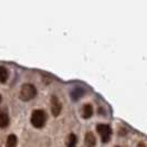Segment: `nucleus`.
Listing matches in <instances>:
<instances>
[{
  "label": "nucleus",
  "instance_id": "nucleus-4",
  "mask_svg": "<svg viewBox=\"0 0 147 147\" xmlns=\"http://www.w3.org/2000/svg\"><path fill=\"white\" fill-rule=\"evenodd\" d=\"M62 110V104L59 101L58 96L53 95L51 97V112H52V115L53 116H59L60 112Z\"/></svg>",
  "mask_w": 147,
  "mask_h": 147
},
{
  "label": "nucleus",
  "instance_id": "nucleus-13",
  "mask_svg": "<svg viewBox=\"0 0 147 147\" xmlns=\"http://www.w3.org/2000/svg\"><path fill=\"white\" fill-rule=\"evenodd\" d=\"M0 102H1V95H0Z\"/></svg>",
  "mask_w": 147,
  "mask_h": 147
},
{
  "label": "nucleus",
  "instance_id": "nucleus-5",
  "mask_svg": "<svg viewBox=\"0 0 147 147\" xmlns=\"http://www.w3.org/2000/svg\"><path fill=\"white\" fill-rule=\"evenodd\" d=\"M84 142H85V145L88 147H94L96 144V138L94 136V134L92 132H88L85 134V138H84Z\"/></svg>",
  "mask_w": 147,
  "mask_h": 147
},
{
  "label": "nucleus",
  "instance_id": "nucleus-3",
  "mask_svg": "<svg viewBox=\"0 0 147 147\" xmlns=\"http://www.w3.org/2000/svg\"><path fill=\"white\" fill-rule=\"evenodd\" d=\"M96 131L100 134L103 143H109V140H111V136H112V128H111L110 125H107V124H98L96 126Z\"/></svg>",
  "mask_w": 147,
  "mask_h": 147
},
{
  "label": "nucleus",
  "instance_id": "nucleus-7",
  "mask_svg": "<svg viewBox=\"0 0 147 147\" xmlns=\"http://www.w3.org/2000/svg\"><path fill=\"white\" fill-rule=\"evenodd\" d=\"M83 94H84V88H74L71 91V96H72L73 101H78L79 98H81Z\"/></svg>",
  "mask_w": 147,
  "mask_h": 147
},
{
  "label": "nucleus",
  "instance_id": "nucleus-10",
  "mask_svg": "<svg viewBox=\"0 0 147 147\" xmlns=\"http://www.w3.org/2000/svg\"><path fill=\"white\" fill-rule=\"evenodd\" d=\"M78 143V138L75 136V134H70L67 137V143H66V147H75Z\"/></svg>",
  "mask_w": 147,
  "mask_h": 147
},
{
  "label": "nucleus",
  "instance_id": "nucleus-6",
  "mask_svg": "<svg viewBox=\"0 0 147 147\" xmlns=\"http://www.w3.org/2000/svg\"><path fill=\"white\" fill-rule=\"evenodd\" d=\"M10 123V118H9V115H8L6 112L3 111H0V127L1 128H5L7 127Z\"/></svg>",
  "mask_w": 147,
  "mask_h": 147
},
{
  "label": "nucleus",
  "instance_id": "nucleus-8",
  "mask_svg": "<svg viewBox=\"0 0 147 147\" xmlns=\"http://www.w3.org/2000/svg\"><path fill=\"white\" fill-rule=\"evenodd\" d=\"M82 115L84 118H90L93 115V106L91 104H85L82 110Z\"/></svg>",
  "mask_w": 147,
  "mask_h": 147
},
{
  "label": "nucleus",
  "instance_id": "nucleus-12",
  "mask_svg": "<svg viewBox=\"0 0 147 147\" xmlns=\"http://www.w3.org/2000/svg\"><path fill=\"white\" fill-rule=\"evenodd\" d=\"M137 147H146V146H145V144H144V143H140V144L137 145Z\"/></svg>",
  "mask_w": 147,
  "mask_h": 147
},
{
  "label": "nucleus",
  "instance_id": "nucleus-2",
  "mask_svg": "<svg viewBox=\"0 0 147 147\" xmlns=\"http://www.w3.org/2000/svg\"><path fill=\"white\" fill-rule=\"evenodd\" d=\"M47 121V114L43 110H36L32 112L31 114V124L37 127V128H41L43 127Z\"/></svg>",
  "mask_w": 147,
  "mask_h": 147
},
{
  "label": "nucleus",
  "instance_id": "nucleus-11",
  "mask_svg": "<svg viewBox=\"0 0 147 147\" xmlns=\"http://www.w3.org/2000/svg\"><path fill=\"white\" fill-rule=\"evenodd\" d=\"M8 79V70L5 66H0V83H5Z\"/></svg>",
  "mask_w": 147,
  "mask_h": 147
},
{
  "label": "nucleus",
  "instance_id": "nucleus-9",
  "mask_svg": "<svg viewBox=\"0 0 147 147\" xmlns=\"http://www.w3.org/2000/svg\"><path fill=\"white\" fill-rule=\"evenodd\" d=\"M18 144V138L17 136L11 134L7 137V142H6V147H17Z\"/></svg>",
  "mask_w": 147,
  "mask_h": 147
},
{
  "label": "nucleus",
  "instance_id": "nucleus-1",
  "mask_svg": "<svg viewBox=\"0 0 147 147\" xmlns=\"http://www.w3.org/2000/svg\"><path fill=\"white\" fill-rule=\"evenodd\" d=\"M37 95V88L31 83H26L20 90V98L22 101H30Z\"/></svg>",
  "mask_w": 147,
  "mask_h": 147
}]
</instances>
